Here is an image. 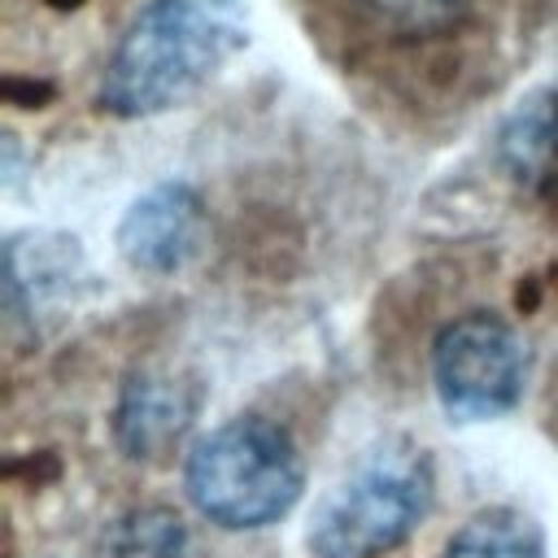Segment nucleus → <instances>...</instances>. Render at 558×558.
<instances>
[{"label":"nucleus","instance_id":"2","mask_svg":"<svg viewBox=\"0 0 558 558\" xmlns=\"http://www.w3.org/2000/svg\"><path fill=\"white\" fill-rule=\"evenodd\" d=\"M183 488L196 514L214 527L257 532L296 506L305 488V462L279 423L240 414L192 445L183 462Z\"/></svg>","mask_w":558,"mask_h":558},{"label":"nucleus","instance_id":"7","mask_svg":"<svg viewBox=\"0 0 558 558\" xmlns=\"http://www.w3.org/2000/svg\"><path fill=\"white\" fill-rule=\"evenodd\" d=\"M445 558H545V536L523 510L493 506L453 532Z\"/></svg>","mask_w":558,"mask_h":558},{"label":"nucleus","instance_id":"4","mask_svg":"<svg viewBox=\"0 0 558 558\" xmlns=\"http://www.w3.org/2000/svg\"><path fill=\"white\" fill-rule=\"evenodd\" d=\"M527 349L497 314H462L432 344V384L453 418H497L523 397Z\"/></svg>","mask_w":558,"mask_h":558},{"label":"nucleus","instance_id":"1","mask_svg":"<svg viewBox=\"0 0 558 558\" xmlns=\"http://www.w3.org/2000/svg\"><path fill=\"white\" fill-rule=\"evenodd\" d=\"M240 31L218 13V0H148L118 39L100 105L118 118H148L183 105L235 52Z\"/></svg>","mask_w":558,"mask_h":558},{"label":"nucleus","instance_id":"5","mask_svg":"<svg viewBox=\"0 0 558 558\" xmlns=\"http://www.w3.org/2000/svg\"><path fill=\"white\" fill-rule=\"evenodd\" d=\"M201 196L187 183H157L126 209L118 227V253L144 275H170L201 248Z\"/></svg>","mask_w":558,"mask_h":558},{"label":"nucleus","instance_id":"6","mask_svg":"<svg viewBox=\"0 0 558 558\" xmlns=\"http://www.w3.org/2000/svg\"><path fill=\"white\" fill-rule=\"evenodd\" d=\"M196 418V397L161 371H140L126 379L122 401L113 410L118 445L131 458H161Z\"/></svg>","mask_w":558,"mask_h":558},{"label":"nucleus","instance_id":"8","mask_svg":"<svg viewBox=\"0 0 558 558\" xmlns=\"http://www.w3.org/2000/svg\"><path fill=\"white\" fill-rule=\"evenodd\" d=\"M366 4L379 13V22H388L401 35H436L462 22V13L475 0H366Z\"/></svg>","mask_w":558,"mask_h":558},{"label":"nucleus","instance_id":"3","mask_svg":"<svg viewBox=\"0 0 558 558\" xmlns=\"http://www.w3.org/2000/svg\"><path fill=\"white\" fill-rule=\"evenodd\" d=\"M432 506V462L414 445H384L366 453L340 484H331L310 523L314 558H384Z\"/></svg>","mask_w":558,"mask_h":558}]
</instances>
